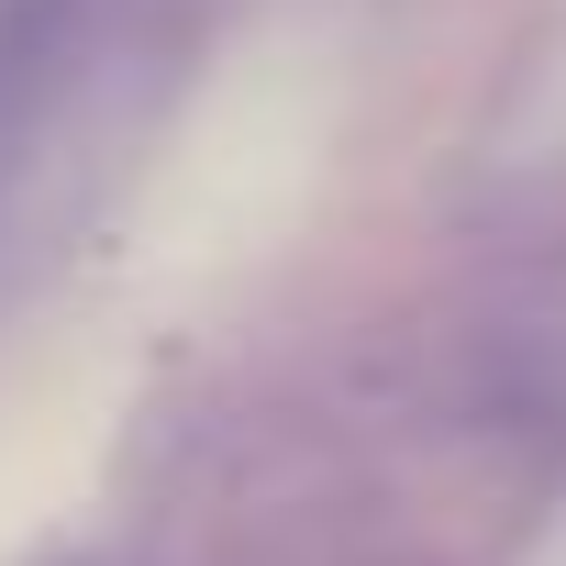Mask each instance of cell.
<instances>
[{
  "label": "cell",
  "instance_id": "1",
  "mask_svg": "<svg viewBox=\"0 0 566 566\" xmlns=\"http://www.w3.org/2000/svg\"><path fill=\"white\" fill-rule=\"evenodd\" d=\"M145 67V0H0V290L101 178Z\"/></svg>",
  "mask_w": 566,
  "mask_h": 566
}]
</instances>
